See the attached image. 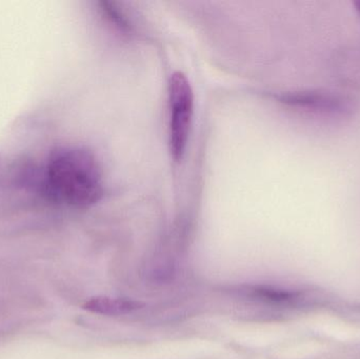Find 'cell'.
<instances>
[{
    "instance_id": "cell-2",
    "label": "cell",
    "mask_w": 360,
    "mask_h": 359,
    "mask_svg": "<svg viewBox=\"0 0 360 359\" xmlns=\"http://www.w3.org/2000/svg\"><path fill=\"white\" fill-rule=\"evenodd\" d=\"M170 152L174 162H181L188 147L194 114V93L184 74L176 72L169 81Z\"/></svg>"
},
{
    "instance_id": "cell-4",
    "label": "cell",
    "mask_w": 360,
    "mask_h": 359,
    "mask_svg": "<svg viewBox=\"0 0 360 359\" xmlns=\"http://www.w3.org/2000/svg\"><path fill=\"white\" fill-rule=\"evenodd\" d=\"M143 303L130 299H112L108 296H95L88 299L82 308L92 313L101 315H124L143 308Z\"/></svg>"
},
{
    "instance_id": "cell-3",
    "label": "cell",
    "mask_w": 360,
    "mask_h": 359,
    "mask_svg": "<svg viewBox=\"0 0 360 359\" xmlns=\"http://www.w3.org/2000/svg\"><path fill=\"white\" fill-rule=\"evenodd\" d=\"M277 99L289 107L325 115H345L351 111L350 103L346 99L321 91L283 93Z\"/></svg>"
},
{
    "instance_id": "cell-6",
    "label": "cell",
    "mask_w": 360,
    "mask_h": 359,
    "mask_svg": "<svg viewBox=\"0 0 360 359\" xmlns=\"http://www.w3.org/2000/svg\"><path fill=\"white\" fill-rule=\"evenodd\" d=\"M354 6H355V8H356L357 12H359L360 14V0H359V1H355Z\"/></svg>"
},
{
    "instance_id": "cell-1",
    "label": "cell",
    "mask_w": 360,
    "mask_h": 359,
    "mask_svg": "<svg viewBox=\"0 0 360 359\" xmlns=\"http://www.w3.org/2000/svg\"><path fill=\"white\" fill-rule=\"evenodd\" d=\"M46 195L73 208H89L103 197V173L88 150L57 148L49 156L44 173Z\"/></svg>"
},
{
    "instance_id": "cell-5",
    "label": "cell",
    "mask_w": 360,
    "mask_h": 359,
    "mask_svg": "<svg viewBox=\"0 0 360 359\" xmlns=\"http://www.w3.org/2000/svg\"><path fill=\"white\" fill-rule=\"evenodd\" d=\"M250 293L252 296L259 301L278 306H295L298 301H302V295L300 293L270 287H254Z\"/></svg>"
}]
</instances>
